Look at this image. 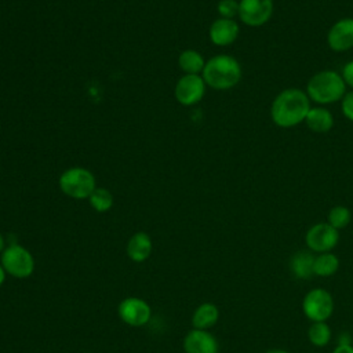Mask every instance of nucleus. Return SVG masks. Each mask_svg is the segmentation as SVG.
I'll return each instance as SVG.
<instances>
[{
	"mask_svg": "<svg viewBox=\"0 0 353 353\" xmlns=\"http://www.w3.org/2000/svg\"><path fill=\"white\" fill-rule=\"evenodd\" d=\"M239 33H240V28L234 19H228L221 17L211 23L208 30L211 43L219 47L230 46L232 43H234L236 39L239 37Z\"/></svg>",
	"mask_w": 353,
	"mask_h": 353,
	"instance_id": "13",
	"label": "nucleus"
},
{
	"mask_svg": "<svg viewBox=\"0 0 353 353\" xmlns=\"http://www.w3.org/2000/svg\"><path fill=\"white\" fill-rule=\"evenodd\" d=\"M153 250V243L150 236L146 232H137L134 233L125 245L127 256L137 263L145 262Z\"/></svg>",
	"mask_w": 353,
	"mask_h": 353,
	"instance_id": "14",
	"label": "nucleus"
},
{
	"mask_svg": "<svg viewBox=\"0 0 353 353\" xmlns=\"http://www.w3.org/2000/svg\"><path fill=\"white\" fill-rule=\"evenodd\" d=\"M216 11L221 18L234 19L239 17V1L237 0H219L216 4Z\"/></svg>",
	"mask_w": 353,
	"mask_h": 353,
	"instance_id": "23",
	"label": "nucleus"
},
{
	"mask_svg": "<svg viewBox=\"0 0 353 353\" xmlns=\"http://www.w3.org/2000/svg\"><path fill=\"white\" fill-rule=\"evenodd\" d=\"M219 319V309L211 302L199 305L192 314V325L197 330H208L216 324Z\"/></svg>",
	"mask_w": 353,
	"mask_h": 353,
	"instance_id": "16",
	"label": "nucleus"
},
{
	"mask_svg": "<svg viewBox=\"0 0 353 353\" xmlns=\"http://www.w3.org/2000/svg\"><path fill=\"white\" fill-rule=\"evenodd\" d=\"M310 108V99L305 91L285 88L273 99L270 119L280 128H291L305 121Z\"/></svg>",
	"mask_w": 353,
	"mask_h": 353,
	"instance_id": "1",
	"label": "nucleus"
},
{
	"mask_svg": "<svg viewBox=\"0 0 353 353\" xmlns=\"http://www.w3.org/2000/svg\"><path fill=\"white\" fill-rule=\"evenodd\" d=\"M341 74H342V79H343L345 84L353 88V59L343 65Z\"/></svg>",
	"mask_w": 353,
	"mask_h": 353,
	"instance_id": "25",
	"label": "nucleus"
},
{
	"mask_svg": "<svg viewBox=\"0 0 353 353\" xmlns=\"http://www.w3.org/2000/svg\"><path fill=\"white\" fill-rule=\"evenodd\" d=\"M6 276H7V273H6V270L3 269V266H1V263H0V287L4 284Z\"/></svg>",
	"mask_w": 353,
	"mask_h": 353,
	"instance_id": "27",
	"label": "nucleus"
},
{
	"mask_svg": "<svg viewBox=\"0 0 353 353\" xmlns=\"http://www.w3.org/2000/svg\"><path fill=\"white\" fill-rule=\"evenodd\" d=\"M243 72L239 61L226 54H219L205 61L201 77L205 84L215 90H229L239 84Z\"/></svg>",
	"mask_w": 353,
	"mask_h": 353,
	"instance_id": "2",
	"label": "nucleus"
},
{
	"mask_svg": "<svg viewBox=\"0 0 353 353\" xmlns=\"http://www.w3.org/2000/svg\"><path fill=\"white\" fill-rule=\"evenodd\" d=\"M205 85L200 74H183L175 85V98L183 106L194 105L203 99Z\"/></svg>",
	"mask_w": 353,
	"mask_h": 353,
	"instance_id": "10",
	"label": "nucleus"
},
{
	"mask_svg": "<svg viewBox=\"0 0 353 353\" xmlns=\"http://www.w3.org/2000/svg\"><path fill=\"white\" fill-rule=\"evenodd\" d=\"M178 63L185 74H199L203 72L205 61L196 50H185L179 54Z\"/></svg>",
	"mask_w": 353,
	"mask_h": 353,
	"instance_id": "18",
	"label": "nucleus"
},
{
	"mask_svg": "<svg viewBox=\"0 0 353 353\" xmlns=\"http://www.w3.org/2000/svg\"><path fill=\"white\" fill-rule=\"evenodd\" d=\"M59 188L68 197L81 200L88 199L95 190L94 174L83 167H72L65 170L59 176Z\"/></svg>",
	"mask_w": 353,
	"mask_h": 353,
	"instance_id": "5",
	"label": "nucleus"
},
{
	"mask_svg": "<svg viewBox=\"0 0 353 353\" xmlns=\"http://www.w3.org/2000/svg\"><path fill=\"white\" fill-rule=\"evenodd\" d=\"M332 353H353V346H352L350 343H343V342H341V343L334 349Z\"/></svg>",
	"mask_w": 353,
	"mask_h": 353,
	"instance_id": "26",
	"label": "nucleus"
},
{
	"mask_svg": "<svg viewBox=\"0 0 353 353\" xmlns=\"http://www.w3.org/2000/svg\"><path fill=\"white\" fill-rule=\"evenodd\" d=\"M88 201L97 212H108L113 207L114 199L110 190L105 188H95V190L90 194Z\"/></svg>",
	"mask_w": 353,
	"mask_h": 353,
	"instance_id": "21",
	"label": "nucleus"
},
{
	"mask_svg": "<svg viewBox=\"0 0 353 353\" xmlns=\"http://www.w3.org/2000/svg\"><path fill=\"white\" fill-rule=\"evenodd\" d=\"M0 263L7 276L14 279H28L34 272V258L32 252L18 243L8 244L0 254Z\"/></svg>",
	"mask_w": 353,
	"mask_h": 353,
	"instance_id": "4",
	"label": "nucleus"
},
{
	"mask_svg": "<svg viewBox=\"0 0 353 353\" xmlns=\"http://www.w3.org/2000/svg\"><path fill=\"white\" fill-rule=\"evenodd\" d=\"M7 245H6V240H4V236L0 233V254L4 251V248H6Z\"/></svg>",
	"mask_w": 353,
	"mask_h": 353,
	"instance_id": "28",
	"label": "nucleus"
},
{
	"mask_svg": "<svg viewBox=\"0 0 353 353\" xmlns=\"http://www.w3.org/2000/svg\"><path fill=\"white\" fill-rule=\"evenodd\" d=\"M185 353H218L219 345L216 338L207 330H190L182 342Z\"/></svg>",
	"mask_w": 353,
	"mask_h": 353,
	"instance_id": "12",
	"label": "nucleus"
},
{
	"mask_svg": "<svg viewBox=\"0 0 353 353\" xmlns=\"http://www.w3.org/2000/svg\"><path fill=\"white\" fill-rule=\"evenodd\" d=\"M339 268V259L336 255L330 252H323L314 256V263H313V273L314 276L320 277H328L332 276Z\"/></svg>",
	"mask_w": 353,
	"mask_h": 353,
	"instance_id": "19",
	"label": "nucleus"
},
{
	"mask_svg": "<svg viewBox=\"0 0 353 353\" xmlns=\"http://www.w3.org/2000/svg\"><path fill=\"white\" fill-rule=\"evenodd\" d=\"M305 92L310 101L319 105H328L343 98L346 94V84L341 73L325 69L309 79Z\"/></svg>",
	"mask_w": 353,
	"mask_h": 353,
	"instance_id": "3",
	"label": "nucleus"
},
{
	"mask_svg": "<svg viewBox=\"0 0 353 353\" xmlns=\"http://www.w3.org/2000/svg\"><path fill=\"white\" fill-rule=\"evenodd\" d=\"M266 353H290V352H287V350H284V349H270V350H268Z\"/></svg>",
	"mask_w": 353,
	"mask_h": 353,
	"instance_id": "29",
	"label": "nucleus"
},
{
	"mask_svg": "<svg viewBox=\"0 0 353 353\" xmlns=\"http://www.w3.org/2000/svg\"><path fill=\"white\" fill-rule=\"evenodd\" d=\"M306 127L313 132H328L334 125V117L332 113L323 108V106H314L310 108L306 117H305Z\"/></svg>",
	"mask_w": 353,
	"mask_h": 353,
	"instance_id": "15",
	"label": "nucleus"
},
{
	"mask_svg": "<svg viewBox=\"0 0 353 353\" xmlns=\"http://www.w3.org/2000/svg\"><path fill=\"white\" fill-rule=\"evenodd\" d=\"M273 0H240L239 18L240 21L252 28L265 25L273 15Z\"/></svg>",
	"mask_w": 353,
	"mask_h": 353,
	"instance_id": "8",
	"label": "nucleus"
},
{
	"mask_svg": "<svg viewBox=\"0 0 353 353\" xmlns=\"http://www.w3.org/2000/svg\"><path fill=\"white\" fill-rule=\"evenodd\" d=\"M341 110L347 120L353 121V91L346 92L341 99Z\"/></svg>",
	"mask_w": 353,
	"mask_h": 353,
	"instance_id": "24",
	"label": "nucleus"
},
{
	"mask_svg": "<svg viewBox=\"0 0 353 353\" xmlns=\"http://www.w3.org/2000/svg\"><path fill=\"white\" fill-rule=\"evenodd\" d=\"M302 310L312 323L327 321L334 312V299L323 288L310 290L302 301Z\"/></svg>",
	"mask_w": 353,
	"mask_h": 353,
	"instance_id": "6",
	"label": "nucleus"
},
{
	"mask_svg": "<svg viewBox=\"0 0 353 353\" xmlns=\"http://www.w3.org/2000/svg\"><path fill=\"white\" fill-rule=\"evenodd\" d=\"M313 263L314 255L310 252V250H301L295 252L290 259V268L292 274L301 280H307L314 274Z\"/></svg>",
	"mask_w": 353,
	"mask_h": 353,
	"instance_id": "17",
	"label": "nucleus"
},
{
	"mask_svg": "<svg viewBox=\"0 0 353 353\" xmlns=\"http://www.w3.org/2000/svg\"><path fill=\"white\" fill-rule=\"evenodd\" d=\"M117 314L120 320L130 327H143L152 317V307L143 298L127 296L120 301Z\"/></svg>",
	"mask_w": 353,
	"mask_h": 353,
	"instance_id": "7",
	"label": "nucleus"
},
{
	"mask_svg": "<svg viewBox=\"0 0 353 353\" xmlns=\"http://www.w3.org/2000/svg\"><path fill=\"white\" fill-rule=\"evenodd\" d=\"M307 338L312 345L323 347L328 345L331 339V328L325 321H314L307 330Z\"/></svg>",
	"mask_w": 353,
	"mask_h": 353,
	"instance_id": "20",
	"label": "nucleus"
},
{
	"mask_svg": "<svg viewBox=\"0 0 353 353\" xmlns=\"http://www.w3.org/2000/svg\"><path fill=\"white\" fill-rule=\"evenodd\" d=\"M327 44L335 52H345L353 48V18L336 21L327 33Z\"/></svg>",
	"mask_w": 353,
	"mask_h": 353,
	"instance_id": "11",
	"label": "nucleus"
},
{
	"mask_svg": "<svg viewBox=\"0 0 353 353\" xmlns=\"http://www.w3.org/2000/svg\"><path fill=\"white\" fill-rule=\"evenodd\" d=\"M350 219H352V212L345 205H335V207H332L330 210V212H328V216H327V222L332 228H335L336 230L346 228L349 225Z\"/></svg>",
	"mask_w": 353,
	"mask_h": 353,
	"instance_id": "22",
	"label": "nucleus"
},
{
	"mask_svg": "<svg viewBox=\"0 0 353 353\" xmlns=\"http://www.w3.org/2000/svg\"><path fill=\"white\" fill-rule=\"evenodd\" d=\"M339 241V230L332 228L328 222L313 225L305 234V243L313 252H330Z\"/></svg>",
	"mask_w": 353,
	"mask_h": 353,
	"instance_id": "9",
	"label": "nucleus"
}]
</instances>
